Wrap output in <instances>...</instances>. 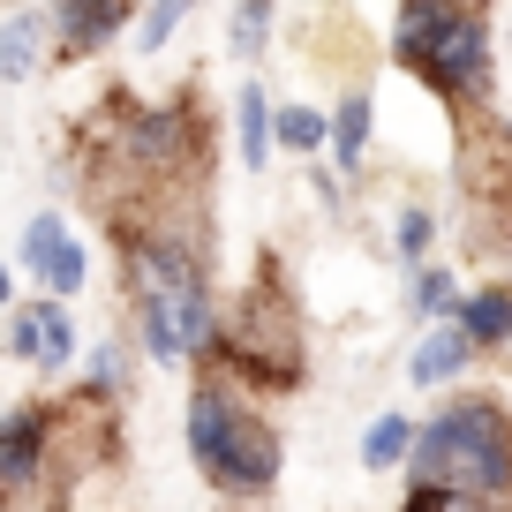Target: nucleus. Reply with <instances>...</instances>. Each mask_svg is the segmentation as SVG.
Masks as SVG:
<instances>
[{"label": "nucleus", "instance_id": "nucleus-5", "mask_svg": "<svg viewBox=\"0 0 512 512\" xmlns=\"http://www.w3.org/2000/svg\"><path fill=\"white\" fill-rule=\"evenodd\" d=\"M226 377H234V369L204 362V377H196V392H189V460H196L204 482H219L226 452H234V430H241V415H249V400H241Z\"/></svg>", "mask_w": 512, "mask_h": 512}, {"label": "nucleus", "instance_id": "nucleus-15", "mask_svg": "<svg viewBox=\"0 0 512 512\" xmlns=\"http://www.w3.org/2000/svg\"><path fill=\"white\" fill-rule=\"evenodd\" d=\"M460 324L482 339V354H490V347H505V339H512V287H505V279L475 287V294L460 302Z\"/></svg>", "mask_w": 512, "mask_h": 512}, {"label": "nucleus", "instance_id": "nucleus-16", "mask_svg": "<svg viewBox=\"0 0 512 512\" xmlns=\"http://www.w3.org/2000/svg\"><path fill=\"white\" fill-rule=\"evenodd\" d=\"M415 422L407 415H377L369 422V437H362V467H377V475H392V467H407L415 460Z\"/></svg>", "mask_w": 512, "mask_h": 512}, {"label": "nucleus", "instance_id": "nucleus-3", "mask_svg": "<svg viewBox=\"0 0 512 512\" xmlns=\"http://www.w3.org/2000/svg\"><path fill=\"white\" fill-rule=\"evenodd\" d=\"M53 437H61V400H23L0 422V497L31 505L38 482L53 475Z\"/></svg>", "mask_w": 512, "mask_h": 512}, {"label": "nucleus", "instance_id": "nucleus-2", "mask_svg": "<svg viewBox=\"0 0 512 512\" xmlns=\"http://www.w3.org/2000/svg\"><path fill=\"white\" fill-rule=\"evenodd\" d=\"M415 83H430L445 106H475V98L490 91V8L460 0L452 23H445V38L430 46V61L415 68Z\"/></svg>", "mask_w": 512, "mask_h": 512}, {"label": "nucleus", "instance_id": "nucleus-17", "mask_svg": "<svg viewBox=\"0 0 512 512\" xmlns=\"http://www.w3.org/2000/svg\"><path fill=\"white\" fill-rule=\"evenodd\" d=\"M407 272H415L407 279V309H415V317H460L467 294H460V279H452L445 264H407Z\"/></svg>", "mask_w": 512, "mask_h": 512}, {"label": "nucleus", "instance_id": "nucleus-8", "mask_svg": "<svg viewBox=\"0 0 512 512\" xmlns=\"http://www.w3.org/2000/svg\"><path fill=\"white\" fill-rule=\"evenodd\" d=\"M23 272L46 294H83L91 287V256H83V241L61 226V211H38V219L23 226Z\"/></svg>", "mask_w": 512, "mask_h": 512}, {"label": "nucleus", "instance_id": "nucleus-6", "mask_svg": "<svg viewBox=\"0 0 512 512\" xmlns=\"http://www.w3.org/2000/svg\"><path fill=\"white\" fill-rule=\"evenodd\" d=\"M76 317H68V294H46V302H16L8 309V354L31 369H46V377H61L68 362H76Z\"/></svg>", "mask_w": 512, "mask_h": 512}, {"label": "nucleus", "instance_id": "nucleus-4", "mask_svg": "<svg viewBox=\"0 0 512 512\" xmlns=\"http://www.w3.org/2000/svg\"><path fill=\"white\" fill-rule=\"evenodd\" d=\"M121 151L144 166L151 181H181L204 166V136H196V113L189 106H151V113H128L121 121Z\"/></svg>", "mask_w": 512, "mask_h": 512}, {"label": "nucleus", "instance_id": "nucleus-21", "mask_svg": "<svg viewBox=\"0 0 512 512\" xmlns=\"http://www.w3.org/2000/svg\"><path fill=\"white\" fill-rule=\"evenodd\" d=\"M430 241H437V211H430V204H407L400 226H392V249H400V264H422V256H430Z\"/></svg>", "mask_w": 512, "mask_h": 512}, {"label": "nucleus", "instance_id": "nucleus-10", "mask_svg": "<svg viewBox=\"0 0 512 512\" xmlns=\"http://www.w3.org/2000/svg\"><path fill=\"white\" fill-rule=\"evenodd\" d=\"M475 354H482V339L467 332L460 317H430V332H422L415 354H407V377H415V384H452Z\"/></svg>", "mask_w": 512, "mask_h": 512}, {"label": "nucleus", "instance_id": "nucleus-20", "mask_svg": "<svg viewBox=\"0 0 512 512\" xmlns=\"http://www.w3.org/2000/svg\"><path fill=\"white\" fill-rule=\"evenodd\" d=\"M226 46H234L241 61H256V53L272 46V0H241V8H234V38H226Z\"/></svg>", "mask_w": 512, "mask_h": 512}, {"label": "nucleus", "instance_id": "nucleus-7", "mask_svg": "<svg viewBox=\"0 0 512 512\" xmlns=\"http://www.w3.org/2000/svg\"><path fill=\"white\" fill-rule=\"evenodd\" d=\"M279 467H287V445H279V430L264 415H241V430H234V452H226V467H219V482H211V490L219 497H272L279 490Z\"/></svg>", "mask_w": 512, "mask_h": 512}, {"label": "nucleus", "instance_id": "nucleus-14", "mask_svg": "<svg viewBox=\"0 0 512 512\" xmlns=\"http://www.w3.org/2000/svg\"><path fill=\"white\" fill-rule=\"evenodd\" d=\"M272 144H279L272 91H264V83H241V166H249V174H264V166H272Z\"/></svg>", "mask_w": 512, "mask_h": 512}, {"label": "nucleus", "instance_id": "nucleus-13", "mask_svg": "<svg viewBox=\"0 0 512 512\" xmlns=\"http://www.w3.org/2000/svg\"><path fill=\"white\" fill-rule=\"evenodd\" d=\"M369 128H377V106H369V83H354V91L332 106V166L339 174H362Z\"/></svg>", "mask_w": 512, "mask_h": 512}, {"label": "nucleus", "instance_id": "nucleus-9", "mask_svg": "<svg viewBox=\"0 0 512 512\" xmlns=\"http://www.w3.org/2000/svg\"><path fill=\"white\" fill-rule=\"evenodd\" d=\"M46 16H53V53L61 61H91V53H106L121 38L128 0H53Z\"/></svg>", "mask_w": 512, "mask_h": 512}, {"label": "nucleus", "instance_id": "nucleus-19", "mask_svg": "<svg viewBox=\"0 0 512 512\" xmlns=\"http://www.w3.org/2000/svg\"><path fill=\"white\" fill-rule=\"evenodd\" d=\"M189 8H196V0H151L144 23H136V46H144V53H166V46H174V31L189 23Z\"/></svg>", "mask_w": 512, "mask_h": 512}, {"label": "nucleus", "instance_id": "nucleus-22", "mask_svg": "<svg viewBox=\"0 0 512 512\" xmlns=\"http://www.w3.org/2000/svg\"><path fill=\"white\" fill-rule=\"evenodd\" d=\"M91 384L106 400H128V339H98L91 347Z\"/></svg>", "mask_w": 512, "mask_h": 512}, {"label": "nucleus", "instance_id": "nucleus-12", "mask_svg": "<svg viewBox=\"0 0 512 512\" xmlns=\"http://www.w3.org/2000/svg\"><path fill=\"white\" fill-rule=\"evenodd\" d=\"M46 46H53V16L16 8V16L0 23V76H8V83H31L38 61H46Z\"/></svg>", "mask_w": 512, "mask_h": 512}, {"label": "nucleus", "instance_id": "nucleus-1", "mask_svg": "<svg viewBox=\"0 0 512 512\" xmlns=\"http://www.w3.org/2000/svg\"><path fill=\"white\" fill-rule=\"evenodd\" d=\"M415 475H445L467 490V505H512V407L497 400H452L422 422Z\"/></svg>", "mask_w": 512, "mask_h": 512}, {"label": "nucleus", "instance_id": "nucleus-11", "mask_svg": "<svg viewBox=\"0 0 512 512\" xmlns=\"http://www.w3.org/2000/svg\"><path fill=\"white\" fill-rule=\"evenodd\" d=\"M452 8H460V0H400V23H392V61H400L407 76L430 61V46L445 38Z\"/></svg>", "mask_w": 512, "mask_h": 512}, {"label": "nucleus", "instance_id": "nucleus-18", "mask_svg": "<svg viewBox=\"0 0 512 512\" xmlns=\"http://www.w3.org/2000/svg\"><path fill=\"white\" fill-rule=\"evenodd\" d=\"M279 144L287 151H332V113H317V106H287L279 113Z\"/></svg>", "mask_w": 512, "mask_h": 512}]
</instances>
